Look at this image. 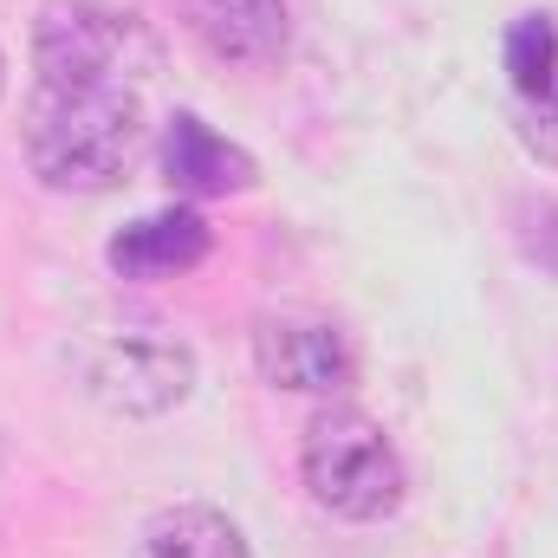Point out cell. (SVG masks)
<instances>
[{
    "instance_id": "cell-7",
    "label": "cell",
    "mask_w": 558,
    "mask_h": 558,
    "mask_svg": "<svg viewBox=\"0 0 558 558\" xmlns=\"http://www.w3.org/2000/svg\"><path fill=\"white\" fill-rule=\"evenodd\" d=\"M156 162H162L169 195H189V202L247 195V189L260 182V162H254L241 143H228L215 124H202L195 111H175V118L162 124V149H156Z\"/></svg>"
},
{
    "instance_id": "cell-1",
    "label": "cell",
    "mask_w": 558,
    "mask_h": 558,
    "mask_svg": "<svg viewBox=\"0 0 558 558\" xmlns=\"http://www.w3.org/2000/svg\"><path fill=\"white\" fill-rule=\"evenodd\" d=\"M149 143L143 92H98V85H33L20 149L26 169L59 195H105L131 175Z\"/></svg>"
},
{
    "instance_id": "cell-5",
    "label": "cell",
    "mask_w": 558,
    "mask_h": 558,
    "mask_svg": "<svg viewBox=\"0 0 558 558\" xmlns=\"http://www.w3.org/2000/svg\"><path fill=\"white\" fill-rule=\"evenodd\" d=\"M254 371L292 397H344L357 384V351L318 312H267L254 325Z\"/></svg>"
},
{
    "instance_id": "cell-11",
    "label": "cell",
    "mask_w": 558,
    "mask_h": 558,
    "mask_svg": "<svg viewBox=\"0 0 558 558\" xmlns=\"http://www.w3.org/2000/svg\"><path fill=\"white\" fill-rule=\"evenodd\" d=\"M0 92H7V59H0Z\"/></svg>"
},
{
    "instance_id": "cell-3",
    "label": "cell",
    "mask_w": 558,
    "mask_h": 558,
    "mask_svg": "<svg viewBox=\"0 0 558 558\" xmlns=\"http://www.w3.org/2000/svg\"><path fill=\"white\" fill-rule=\"evenodd\" d=\"M162 46L131 7L105 0H39L33 13V85H98V92H143Z\"/></svg>"
},
{
    "instance_id": "cell-4",
    "label": "cell",
    "mask_w": 558,
    "mask_h": 558,
    "mask_svg": "<svg viewBox=\"0 0 558 558\" xmlns=\"http://www.w3.org/2000/svg\"><path fill=\"white\" fill-rule=\"evenodd\" d=\"M78 384L105 416H169L195 390V351L182 338H162V331H111L78 357Z\"/></svg>"
},
{
    "instance_id": "cell-8",
    "label": "cell",
    "mask_w": 558,
    "mask_h": 558,
    "mask_svg": "<svg viewBox=\"0 0 558 558\" xmlns=\"http://www.w3.org/2000/svg\"><path fill=\"white\" fill-rule=\"evenodd\" d=\"M208 247H215L208 221H202L195 208L169 202V208H156V215L124 221V228L111 234L105 260H111L118 279H175V274H189V267H202Z\"/></svg>"
},
{
    "instance_id": "cell-9",
    "label": "cell",
    "mask_w": 558,
    "mask_h": 558,
    "mask_svg": "<svg viewBox=\"0 0 558 558\" xmlns=\"http://www.w3.org/2000/svg\"><path fill=\"white\" fill-rule=\"evenodd\" d=\"M131 558H254L241 526L215 507H162L137 526Z\"/></svg>"
},
{
    "instance_id": "cell-10",
    "label": "cell",
    "mask_w": 558,
    "mask_h": 558,
    "mask_svg": "<svg viewBox=\"0 0 558 558\" xmlns=\"http://www.w3.org/2000/svg\"><path fill=\"white\" fill-rule=\"evenodd\" d=\"M507 78H513V98H546L558 85V20L553 13H520L507 26Z\"/></svg>"
},
{
    "instance_id": "cell-2",
    "label": "cell",
    "mask_w": 558,
    "mask_h": 558,
    "mask_svg": "<svg viewBox=\"0 0 558 558\" xmlns=\"http://www.w3.org/2000/svg\"><path fill=\"white\" fill-rule=\"evenodd\" d=\"M299 474H305V494L331 520H351V526L390 520L403 507V494H410L397 441L384 435V422L351 410V403H331V410H318V416L305 422Z\"/></svg>"
},
{
    "instance_id": "cell-6",
    "label": "cell",
    "mask_w": 558,
    "mask_h": 558,
    "mask_svg": "<svg viewBox=\"0 0 558 558\" xmlns=\"http://www.w3.org/2000/svg\"><path fill=\"white\" fill-rule=\"evenodd\" d=\"M189 33L234 72H274L292 52V0H182Z\"/></svg>"
}]
</instances>
